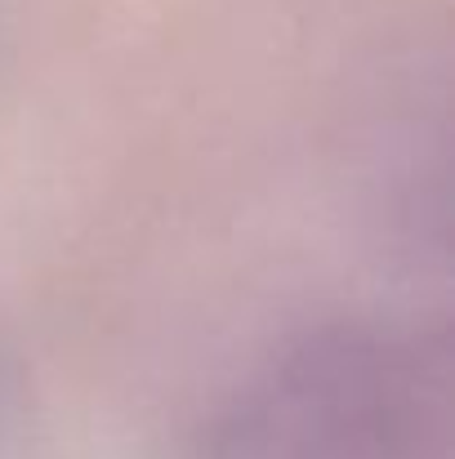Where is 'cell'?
I'll use <instances>...</instances> for the list:
<instances>
[{"mask_svg": "<svg viewBox=\"0 0 455 459\" xmlns=\"http://www.w3.org/2000/svg\"><path fill=\"white\" fill-rule=\"evenodd\" d=\"M201 459H451L447 325L308 330L232 393Z\"/></svg>", "mask_w": 455, "mask_h": 459, "instance_id": "6da1fadb", "label": "cell"}]
</instances>
